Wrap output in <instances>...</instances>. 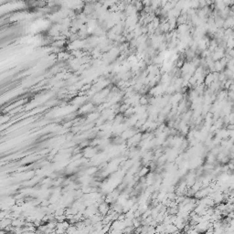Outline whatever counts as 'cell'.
<instances>
[{"instance_id":"cell-1","label":"cell","mask_w":234,"mask_h":234,"mask_svg":"<svg viewBox=\"0 0 234 234\" xmlns=\"http://www.w3.org/2000/svg\"><path fill=\"white\" fill-rule=\"evenodd\" d=\"M225 233V228L222 226L219 229H214L212 234H224Z\"/></svg>"}]
</instances>
